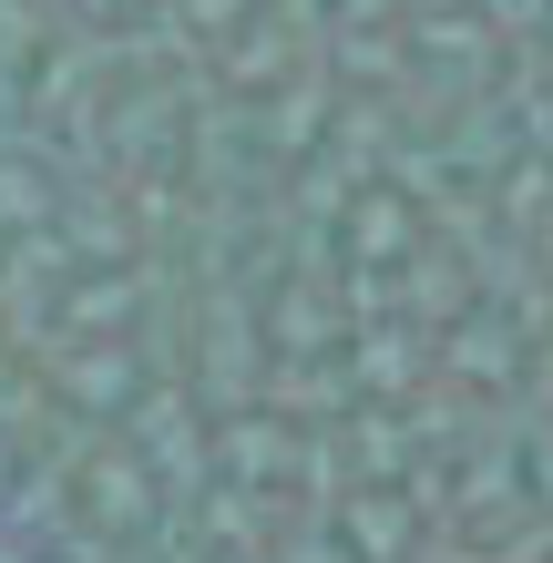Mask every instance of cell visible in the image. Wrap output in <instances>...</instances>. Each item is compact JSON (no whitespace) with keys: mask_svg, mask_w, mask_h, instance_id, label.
I'll return each mask as SVG.
<instances>
[]
</instances>
